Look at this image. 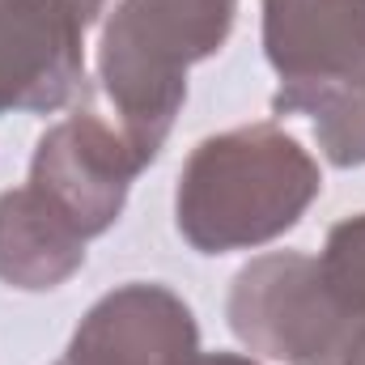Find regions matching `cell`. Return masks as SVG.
I'll return each mask as SVG.
<instances>
[{"instance_id": "1", "label": "cell", "mask_w": 365, "mask_h": 365, "mask_svg": "<svg viewBox=\"0 0 365 365\" xmlns=\"http://www.w3.org/2000/svg\"><path fill=\"white\" fill-rule=\"evenodd\" d=\"M319 162L276 123L200 140L175 191V225L200 255L255 251L293 230L319 200Z\"/></svg>"}, {"instance_id": "7", "label": "cell", "mask_w": 365, "mask_h": 365, "mask_svg": "<svg viewBox=\"0 0 365 365\" xmlns=\"http://www.w3.org/2000/svg\"><path fill=\"white\" fill-rule=\"evenodd\" d=\"M200 327L175 289L132 280L98 297L56 365H187Z\"/></svg>"}, {"instance_id": "11", "label": "cell", "mask_w": 365, "mask_h": 365, "mask_svg": "<svg viewBox=\"0 0 365 365\" xmlns=\"http://www.w3.org/2000/svg\"><path fill=\"white\" fill-rule=\"evenodd\" d=\"M187 365H259L251 357H238V353H195Z\"/></svg>"}, {"instance_id": "12", "label": "cell", "mask_w": 365, "mask_h": 365, "mask_svg": "<svg viewBox=\"0 0 365 365\" xmlns=\"http://www.w3.org/2000/svg\"><path fill=\"white\" fill-rule=\"evenodd\" d=\"M68 4L77 9V17H81L86 26H90V21L98 17V13H102V9H106V0H68Z\"/></svg>"}, {"instance_id": "3", "label": "cell", "mask_w": 365, "mask_h": 365, "mask_svg": "<svg viewBox=\"0 0 365 365\" xmlns=\"http://www.w3.org/2000/svg\"><path fill=\"white\" fill-rule=\"evenodd\" d=\"M230 331L264 361L340 365L365 331V314L302 251L251 259L230 284Z\"/></svg>"}, {"instance_id": "4", "label": "cell", "mask_w": 365, "mask_h": 365, "mask_svg": "<svg viewBox=\"0 0 365 365\" xmlns=\"http://www.w3.org/2000/svg\"><path fill=\"white\" fill-rule=\"evenodd\" d=\"M140 170L145 162L136 158L119 123H106L93 110H77L43 132L30 162V187L90 242L119 221Z\"/></svg>"}, {"instance_id": "8", "label": "cell", "mask_w": 365, "mask_h": 365, "mask_svg": "<svg viewBox=\"0 0 365 365\" xmlns=\"http://www.w3.org/2000/svg\"><path fill=\"white\" fill-rule=\"evenodd\" d=\"M86 264V238L26 182L0 195V280L9 289L47 293Z\"/></svg>"}, {"instance_id": "10", "label": "cell", "mask_w": 365, "mask_h": 365, "mask_svg": "<svg viewBox=\"0 0 365 365\" xmlns=\"http://www.w3.org/2000/svg\"><path fill=\"white\" fill-rule=\"evenodd\" d=\"M319 264H323L327 280L365 314V212L344 217L340 225H331Z\"/></svg>"}, {"instance_id": "2", "label": "cell", "mask_w": 365, "mask_h": 365, "mask_svg": "<svg viewBox=\"0 0 365 365\" xmlns=\"http://www.w3.org/2000/svg\"><path fill=\"white\" fill-rule=\"evenodd\" d=\"M234 13L238 0H119L106 17L98 81L145 166L162 153L187 102L191 64L225 47Z\"/></svg>"}, {"instance_id": "5", "label": "cell", "mask_w": 365, "mask_h": 365, "mask_svg": "<svg viewBox=\"0 0 365 365\" xmlns=\"http://www.w3.org/2000/svg\"><path fill=\"white\" fill-rule=\"evenodd\" d=\"M264 51L280 77L272 106L302 115L365 77V0H264Z\"/></svg>"}, {"instance_id": "9", "label": "cell", "mask_w": 365, "mask_h": 365, "mask_svg": "<svg viewBox=\"0 0 365 365\" xmlns=\"http://www.w3.org/2000/svg\"><path fill=\"white\" fill-rule=\"evenodd\" d=\"M302 115H310L319 149L331 166H365V77L314 98Z\"/></svg>"}, {"instance_id": "13", "label": "cell", "mask_w": 365, "mask_h": 365, "mask_svg": "<svg viewBox=\"0 0 365 365\" xmlns=\"http://www.w3.org/2000/svg\"><path fill=\"white\" fill-rule=\"evenodd\" d=\"M340 365H365V331L353 340V349L344 353V361H340Z\"/></svg>"}, {"instance_id": "6", "label": "cell", "mask_w": 365, "mask_h": 365, "mask_svg": "<svg viewBox=\"0 0 365 365\" xmlns=\"http://www.w3.org/2000/svg\"><path fill=\"white\" fill-rule=\"evenodd\" d=\"M86 21L68 0H0V115H47L86 81Z\"/></svg>"}]
</instances>
